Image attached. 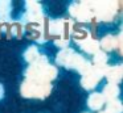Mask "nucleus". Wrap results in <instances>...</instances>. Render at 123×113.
Returning <instances> with one entry per match:
<instances>
[{"instance_id": "ddd939ff", "label": "nucleus", "mask_w": 123, "mask_h": 113, "mask_svg": "<svg viewBox=\"0 0 123 113\" xmlns=\"http://www.w3.org/2000/svg\"><path fill=\"white\" fill-rule=\"evenodd\" d=\"M24 59L27 63H33L36 59H37L38 57H40V51H38V47L36 46V45H32V46H29L27 50L24 51Z\"/></svg>"}, {"instance_id": "39448f33", "label": "nucleus", "mask_w": 123, "mask_h": 113, "mask_svg": "<svg viewBox=\"0 0 123 113\" xmlns=\"http://www.w3.org/2000/svg\"><path fill=\"white\" fill-rule=\"evenodd\" d=\"M107 67H109V66H107ZM106 68H99V67H95V66L91 65L90 70L86 74H83L82 78H81V86L85 89H87V91H91L93 88H95L97 84L99 83V80L105 76Z\"/></svg>"}, {"instance_id": "dca6fc26", "label": "nucleus", "mask_w": 123, "mask_h": 113, "mask_svg": "<svg viewBox=\"0 0 123 113\" xmlns=\"http://www.w3.org/2000/svg\"><path fill=\"white\" fill-rule=\"evenodd\" d=\"M54 45L58 46V47H61V49H65V47H68V45H69V39L56 38V39H54Z\"/></svg>"}, {"instance_id": "f8f14e48", "label": "nucleus", "mask_w": 123, "mask_h": 113, "mask_svg": "<svg viewBox=\"0 0 123 113\" xmlns=\"http://www.w3.org/2000/svg\"><path fill=\"white\" fill-rule=\"evenodd\" d=\"M107 60H109V57L105 51L99 50L98 53H95L93 57V63L91 65L95 66V67H99V68H106L107 67Z\"/></svg>"}, {"instance_id": "2eb2a0df", "label": "nucleus", "mask_w": 123, "mask_h": 113, "mask_svg": "<svg viewBox=\"0 0 123 113\" xmlns=\"http://www.w3.org/2000/svg\"><path fill=\"white\" fill-rule=\"evenodd\" d=\"M122 110H123V105L119 99L106 102V107H105V112L106 113H122Z\"/></svg>"}, {"instance_id": "9d476101", "label": "nucleus", "mask_w": 123, "mask_h": 113, "mask_svg": "<svg viewBox=\"0 0 123 113\" xmlns=\"http://www.w3.org/2000/svg\"><path fill=\"white\" fill-rule=\"evenodd\" d=\"M101 95L103 96V99L106 102L111 101V100H115L119 96V87H118V84L107 83L106 86L103 87V91L101 92Z\"/></svg>"}, {"instance_id": "4468645a", "label": "nucleus", "mask_w": 123, "mask_h": 113, "mask_svg": "<svg viewBox=\"0 0 123 113\" xmlns=\"http://www.w3.org/2000/svg\"><path fill=\"white\" fill-rule=\"evenodd\" d=\"M74 53V50L73 49H70V47H65V49H62L61 51H58V54H57V57H56V62H57V65H60V66H66V63H68V60H69V58H70V55Z\"/></svg>"}, {"instance_id": "7ed1b4c3", "label": "nucleus", "mask_w": 123, "mask_h": 113, "mask_svg": "<svg viewBox=\"0 0 123 113\" xmlns=\"http://www.w3.org/2000/svg\"><path fill=\"white\" fill-rule=\"evenodd\" d=\"M117 5V3L112 1H90L94 18L99 21H111L118 12Z\"/></svg>"}, {"instance_id": "423d86ee", "label": "nucleus", "mask_w": 123, "mask_h": 113, "mask_svg": "<svg viewBox=\"0 0 123 113\" xmlns=\"http://www.w3.org/2000/svg\"><path fill=\"white\" fill-rule=\"evenodd\" d=\"M118 47L119 50H122V34H119L118 37H114L111 34H107L99 42V49H102L105 53L111 51L112 49Z\"/></svg>"}, {"instance_id": "0eeeda50", "label": "nucleus", "mask_w": 123, "mask_h": 113, "mask_svg": "<svg viewBox=\"0 0 123 113\" xmlns=\"http://www.w3.org/2000/svg\"><path fill=\"white\" fill-rule=\"evenodd\" d=\"M105 76L107 78L109 83H111V84L120 83L122 76H123L122 65H117V66H112V67H107L106 71H105Z\"/></svg>"}, {"instance_id": "f03ea898", "label": "nucleus", "mask_w": 123, "mask_h": 113, "mask_svg": "<svg viewBox=\"0 0 123 113\" xmlns=\"http://www.w3.org/2000/svg\"><path fill=\"white\" fill-rule=\"evenodd\" d=\"M52 91V84L50 83H44V81L37 80H31L25 79L20 87V92L24 97L29 99H45L49 96Z\"/></svg>"}, {"instance_id": "20e7f679", "label": "nucleus", "mask_w": 123, "mask_h": 113, "mask_svg": "<svg viewBox=\"0 0 123 113\" xmlns=\"http://www.w3.org/2000/svg\"><path fill=\"white\" fill-rule=\"evenodd\" d=\"M69 12L75 20L81 22H87L94 18L93 9L90 7V1H81V3H73L69 7Z\"/></svg>"}, {"instance_id": "f3484780", "label": "nucleus", "mask_w": 123, "mask_h": 113, "mask_svg": "<svg viewBox=\"0 0 123 113\" xmlns=\"http://www.w3.org/2000/svg\"><path fill=\"white\" fill-rule=\"evenodd\" d=\"M4 97V87H3V84L0 83V100Z\"/></svg>"}, {"instance_id": "a211bd4d", "label": "nucleus", "mask_w": 123, "mask_h": 113, "mask_svg": "<svg viewBox=\"0 0 123 113\" xmlns=\"http://www.w3.org/2000/svg\"><path fill=\"white\" fill-rule=\"evenodd\" d=\"M99 113H106V112H105V110H102V112H99Z\"/></svg>"}, {"instance_id": "1a4fd4ad", "label": "nucleus", "mask_w": 123, "mask_h": 113, "mask_svg": "<svg viewBox=\"0 0 123 113\" xmlns=\"http://www.w3.org/2000/svg\"><path fill=\"white\" fill-rule=\"evenodd\" d=\"M106 101H105L103 96L101 95V92H93L89 95L87 97V107L91 110H101L105 107Z\"/></svg>"}, {"instance_id": "f257e3e1", "label": "nucleus", "mask_w": 123, "mask_h": 113, "mask_svg": "<svg viewBox=\"0 0 123 113\" xmlns=\"http://www.w3.org/2000/svg\"><path fill=\"white\" fill-rule=\"evenodd\" d=\"M56 78H57V68L53 65H50L48 57L43 54H40V57L33 63H31L28 66V68L25 70V79H31V80L50 83Z\"/></svg>"}, {"instance_id": "6e6552de", "label": "nucleus", "mask_w": 123, "mask_h": 113, "mask_svg": "<svg viewBox=\"0 0 123 113\" xmlns=\"http://www.w3.org/2000/svg\"><path fill=\"white\" fill-rule=\"evenodd\" d=\"M78 46H80L83 51L89 53V54H93V55L101 50L99 49V42L97 41V39H94L91 36H87L85 39L80 41L78 42Z\"/></svg>"}, {"instance_id": "9b49d317", "label": "nucleus", "mask_w": 123, "mask_h": 113, "mask_svg": "<svg viewBox=\"0 0 123 113\" xmlns=\"http://www.w3.org/2000/svg\"><path fill=\"white\" fill-rule=\"evenodd\" d=\"M11 21V1H0V22Z\"/></svg>"}]
</instances>
